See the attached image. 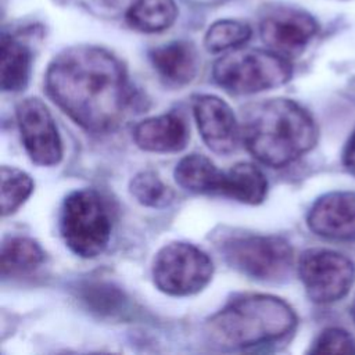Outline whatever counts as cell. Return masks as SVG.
<instances>
[{
    "label": "cell",
    "instance_id": "6da1fadb",
    "mask_svg": "<svg viewBox=\"0 0 355 355\" xmlns=\"http://www.w3.org/2000/svg\"><path fill=\"white\" fill-rule=\"evenodd\" d=\"M44 86L49 97L92 133L116 129L132 101V86L122 61L92 44L58 53L47 67Z\"/></svg>",
    "mask_w": 355,
    "mask_h": 355
},
{
    "label": "cell",
    "instance_id": "7a4b0ae2",
    "mask_svg": "<svg viewBox=\"0 0 355 355\" xmlns=\"http://www.w3.org/2000/svg\"><path fill=\"white\" fill-rule=\"evenodd\" d=\"M241 137L259 162L283 168L313 148L318 128L311 114L288 98L251 103L241 112Z\"/></svg>",
    "mask_w": 355,
    "mask_h": 355
},
{
    "label": "cell",
    "instance_id": "3957f363",
    "mask_svg": "<svg viewBox=\"0 0 355 355\" xmlns=\"http://www.w3.org/2000/svg\"><path fill=\"white\" fill-rule=\"evenodd\" d=\"M297 326L294 309L269 294H241L232 298L205 323L212 344L237 349L279 341Z\"/></svg>",
    "mask_w": 355,
    "mask_h": 355
},
{
    "label": "cell",
    "instance_id": "277c9868",
    "mask_svg": "<svg viewBox=\"0 0 355 355\" xmlns=\"http://www.w3.org/2000/svg\"><path fill=\"white\" fill-rule=\"evenodd\" d=\"M288 58L261 49H234L218 58L214 80L232 94H254L279 87L291 79Z\"/></svg>",
    "mask_w": 355,
    "mask_h": 355
},
{
    "label": "cell",
    "instance_id": "5b68a950",
    "mask_svg": "<svg viewBox=\"0 0 355 355\" xmlns=\"http://www.w3.org/2000/svg\"><path fill=\"white\" fill-rule=\"evenodd\" d=\"M60 232L67 247L82 258L100 255L111 236V219L100 194L90 189L72 191L65 197Z\"/></svg>",
    "mask_w": 355,
    "mask_h": 355
},
{
    "label": "cell",
    "instance_id": "8992f818",
    "mask_svg": "<svg viewBox=\"0 0 355 355\" xmlns=\"http://www.w3.org/2000/svg\"><path fill=\"white\" fill-rule=\"evenodd\" d=\"M220 251L232 268L259 282H280L293 266V248L279 236L233 234L222 241Z\"/></svg>",
    "mask_w": 355,
    "mask_h": 355
},
{
    "label": "cell",
    "instance_id": "52a82bcc",
    "mask_svg": "<svg viewBox=\"0 0 355 355\" xmlns=\"http://www.w3.org/2000/svg\"><path fill=\"white\" fill-rule=\"evenodd\" d=\"M214 263L207 252L190 243L165 244L153 262V280L168 295L184 297L201 291L212 279Z\"/></svg>",
    "mask_w": 355,
    "mask_h": 355
},
{
    "label": "cell",
    "instance_id": "ba28073f",
    "mask_svg": "<svg viewBox=\"0 0 355 355\" xmlns=\"http://www.w3.org/2000/svg\"><path fill=\"white\" fill-rule=\"evenodd\" d=\"M298 275L306 295L316 304H330L347 295L355 282L354 262L336 251L309 248L298 261Z\"/></svg>",
    "mask_w": 355,
    "mask_h": 355
},
{
    "label": "cell",
    "instance_id": "9c48e42d",
    "mask_svg": "<svg viewBox=\"0 0 355 355\" xmlns=\"http://www.w3.org/2000/svg\"><path fill=\"white\" fill-rule=\"evenodd\" d=\"M318 32L315 17L293 6L268 8L259 24V35L266 47L286 58L300 55Z\"/></svg>",
    "mask_w": 355,
    "mask_h": 355
},
{
    "label": "cell",
    "instance_id": "30bf717a",
    "mask_svg": "<svg viewBox=\"0 0 355 355\" xmlns=\"http://www.w3.org/2000/svg\"><path fill=\"white\" fill-rule=\"evenodd\" d=\"M15 115L31 161L40 166L57 165L62 158V143L46 104L36 97L24 98L17 104Z\"/></svg>",
    "mask_w": 355,
    "mask_h": 355
},
{
    "label": "cell",
    "instance_id": "8fae6325",
    "mask_svg": "<svg viewBox=\"0 0 355 355\" xmlns=\"http://www.w3.org/2000/svg\"><path fill=\"white\" fill-rule=\"evenodd\" d=\"M193 114L198 132L211 151L226 155L236 150L241 130L226 101L214 94L194 96Z\"/></svg>",
    "mask_w": 355,
    "mask_h": 355
},
{
    "label": "cell",
    "instance_id": "7c38bea8",
    "mask_svg": "<svg viewBox=\"0 0 355 355\" xmlns=\"http://www.w3.org/2000/svg\"><path fill=\"white\" fill-rule=\"evenodd\" d=\"M308 227L329 240H355V193L331 191L319 197L308 211Z\"/></svg>",
    "mask_w": 355,
    "mask_h": 355
},
{
    "label": "cell",
    "instance_id": "4fadbf2b",
    "mask_svg": "<svg viewBox=\"0 0 355 355\" xmlns=\"http://www.w3.org/2000/svg\"><path fill=\"white\" fill-rule=\"evenodd\" d=\"M148 58L162 82L172 87L190 83L200 65L197 49L189 40H172L157 46L150 50Z\"/></svg>",
    "mask_w": 355,
    "mask_h": 355
},
{
    "label": "cell",
    "instance_id": "5bb4252c",
    "mask_svg": "<svg viewBox=\"0 0 355 355\" xmlns=\"http://www.w3.org/2000/svg\"><path fill=\"white\" fill-rule=\"evenodd\" d=\"M139 148L150 153H178L189 140L186 122L176 114H162L139 122L133 129Z\"/></svg>",
    "mask_w": 355,
    "mask_h": 355
},
{
    "label": "cell",
    "instance_id": "9a60e30c",
    "mask_svg": "<svg viewBox=\"0 0 355 355\" xmlns=\"http://www.w3.org/2000/svg\"><path fill=\"white\" fill-rule=\"evenodd\" d=\"M219 193L244 204H261L268 193L262 171L250 162H239L223 172Z\"/></svg>",
    "mask_w": 355,
    "mask_h": 355
},
{
    "label": "cell",
    "instance_id": "2e32d148",
    "mask_svg": "<svg viewBox=\"0 0 355 355\" xmlns=\"http://www.w3.org/2000/svg\"><path fill=\"white\" fill-rule=\"evenodd\" d=\"M32 51L18 36L1 33V89L3 92L22 90L31 76Z\"/></svg>",
    "mask_w": 355,
    "mask_h": 355
},
{
    "label": "cell",
    "instance_id": "e0dca14e",
    "mask_svg": "<svg viewBox=\"0 0 355 355\" xmlns=\"http://www.w3.org/2000/svg\"><path fill=\"white\" fill-rule=\"evenodd\" d=\"M176 183L191 193H219L223 171L202 154H189L183 157L173 172Z\"/></svg>",
    "mask_w": 355,
    "mask_h": 355
},
{
    "label": "cell",
    "instance_id": "ac0fdd59",
    "mask_svg": "<svg viewBox=\"0 0 355 355\" xmlns=\"http://www.w3.org/2000/svg\"><path fill=\"white\" fill-rule=\"evenodd\" d=\"M178 17L175 0H133L126 10V24L141 33H158L173 25Z\"/></svg>",
    "mask_w": 355,
    "mask_h": 355
},
{
    "label": "cell",
    "instance_id": "d6986e66",
    "mask_svg": "<svg viewBox=\"0 0 355 355\" xmlns=\"http://www.w3.org/2000/svg\"><path fill=\"white\" fill-rule=\"evenodd\" d=\"M1 276L15 277L35 270L43 261L42 247L29 237L11 236L1 244Z\"/></svg>",
    "mask_w": 355,
    "mask_h": 355
},
{
    "label": "cell",
    "instance_id": "ffe728a7",
    "mask_svg": "<svg viewBox=\"0 0 355 355\" xmlns=\"http://www.w3.org/2000/svg\"><path fill=\"white\" fill-rule=\"evenodd\" d=\"M252 29L239 19H218L209 25L204 36V46L211 53L234 50L250 40Z\"/></svg>",
    "mask_w": 355,
    "mask_h": 355
},
{
    "label": "cell",
    "instance_id": "44dd1931",
    "mask_svg": "<svg viewBox=\"0 0 355 355\" xmlns=\"http://www.w3.org/2000/svg\"><path fill=\"white\" fill-rule=\"evenodd\" d=\"M129 191L139 204L151 208L166 207L173 200L172 190L153 171L136 173L129 183Z\"/></svg>",
    "mask_w": 355,
    "mask_h": 355
},
{
    "label": "cell",
    "instance_id": "7402d4cb",
    "mask_svg": "<svg viewBox=\"0 0 355 355\" xmlns=\"http://www.w3.org/2000/svg\"><path fill=\"white\" fill-rule=\"evenodd\" d=\"M33 180L28 173L12 166H1V214L15 212L31 196Z\"/></svg>",
    "mask_w": 355,
    "mask_h": 355
},
{
    "label": "cell",
    "instance_id": "603a6c76",
    "mask_svg": "<svg viewBox=\"0 0 355 355\" xmlns=\"http://www.w3.org/2000/svg\"><path fill=\"white\" fill-rule=\"evenodd\" d=\"M82 301H85L93 311L100 313H115L123 308V294L108 283H85L80 287Z\"/></svg>",
    "mask_w": 355,
    "mask_h": 355
},
{
    "label": "cell",
    "instance_id": "cb8c5ba5",
    "mask_svg": "<svg viewBox=\"0 0 355 355\" xmlns=\"http://www.w3.org/2000/svg\"><path fill=\"white\" fill-rule=\"evenodd\" d=\"M312 354H355V340L349 333L338 327L323 330L313 341Z\"/></svg>",
    "mask_w": 355,
    "mask_h": 355
},
{
    "label": "cell",
    "instance_id": "d4e9b609",
    "mask_svg": "<svg viewBox=\"0 0 355 355\" xmlns=\"http://www.w3.org/2000/svg\"><path fill=\"white\" fill-rule=\"evenodd\" d=\"M343 165L352 176H355V130L351 133L344 146Z\"/></svg>",
    "mask_w": 355,
    "mask_h": 355
},
{
    "label": "cell",
    "instance_id": "484cf974",
    "mask_svg": "<svg viewBox=\"0 0 355 355\" xmlns=\"http://www.w3.org/2000/svg\"><path fill=\"white\" fill-rule=\"evenodd\" d=\"M94 1H97L100 6H103V7H116L122 0H94Z\"/></svg>",
    "mask_w": 355,
    "mask_h": 355
},
{
    "label": "cell",
    "instance_id": "4316f807",
    "mask_svg": "<svg viewBox=\"0 0 355 355\" xmlns=\"http://www.w3.org/2000/svg\"><path fill=\"white\" fill-rule=\"evenodd\" d=\"M351 316H352V320L355 323V298L352 301V305H351Z\"/></svg>",
    "mask_w": 355,
    "mask_h": 355
}]
</instances>
